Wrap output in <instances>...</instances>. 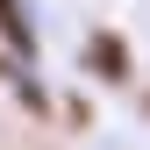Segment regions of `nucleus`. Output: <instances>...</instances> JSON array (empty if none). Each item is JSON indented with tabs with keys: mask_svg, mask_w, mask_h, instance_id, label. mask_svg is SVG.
I'll return each mask as SVG.
<instances>
[{
	"mask_svg": "<svg viewBox=\"0 0 150 150\" xmlns=\"http://www.w3.org/2000/svg\"><path fill=\"white\" fill-rule=\"evenodd\" d=\"M93 64H100L107 79H122V71H129V50L115 43V36H93Z\"/></svg>",
	"mask_w": 150,
	"mask_h": 150,
	"instance_id": "obj_1",
	"label": "nucleus"
}]
</instances>
